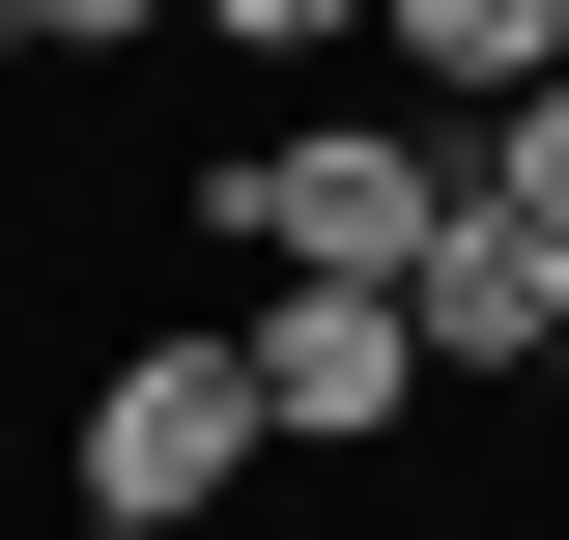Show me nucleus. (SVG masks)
Returning a JSON list of instances; mask_svg holds the SVG:
<instances>
[{"instance_id": "obj_7", "label": "nucleus", "mask_w": 569, "mask_h": 540, "mask_svg": "<svg viewBox=\"0 0 569 540\" xmlns=\"http://www.w3.org/2000/svg\"><path fill=\"white\" fill-rule=\"evenodd\" d=\"M200 29H257V58H313V29H370V0H200Z\"/></svg>"}, {"instance_id": "obj_4", "label": "nucleus", "mask_w": 569, "mask_h": 540, "mask_svg": "<svg viewBox=\"0 0 569 540\" xmlns=\"http://www.w3.org/2000/svg\"><path fill=\"white\" fill-rule=\"evenodd\" d=\"M257 399H284V456H370L427 399V313L399 284H257Z\"/></svg>"}, {"instance_id": "obj_6", "label": "nucleus", "mask_w": 569, "mask_h": 540, "mask_svg": "<svg viewBox=\"0 0 569 540\" xmlns=\"http://www.w3.org/2000/svg\"><path fill=\"white\" fill-rule=\"evenodd\" d=\"M485 171H512V200L569 228V86H512V114H485Z\"/></svg>"}, {"instance_id": "obj_5", "label": "nucleus", "mask_w": 569, "mask_h": 540, "mask_svg": "<svg viewBox=\"0 0 569 540\" xmlns=\"http://www.w3.org/2000/svg\"><path fill=\"white\" fill-rule=\"evenodd\" d=\"M399 29V86L427 114H512V86H569V0H370Z\"/></svg>"}, {"instance_id": "obj_9", "label": "nucleus", "mask_w": 569, "mask_h": 540, "mask_svg": "<svg viewBox=\"0 0 569 540\" xmlns=\"http://www.w3.org/2000/svg\"><path fill=\"white\" fill-rule=\"evenodd\" d=\"M58 540H200V512H86V483H58Z\"/></svg>"}, {"instance_id": "obj_11", "label": "nucleus", "mask_w": 569, "mask_h": 540, "mask_svg": "<svg viewBox=\"0 0 569 540\" xmlns=\"http://www.w3.org/2000/svg\"><path fill=\"white\" fill-rule=\"evenodd\" d=\"M512 540H569V512H512Z\"/></svg>"}, {"instance_id": "obj_3", "label": "nucleus", "mask_w": 569, "mask_h": 540, "mask_svg": "<svg viewBox=\"0 0 569 540\" xmlns=\"http://www.w3.org/2000/svg\"><path fill=\"white\" fill-rule=\"evenodd\" d=\"M456 142H485V114H456ZM399 313H427V370H541V341H569V228L512 200V171H456V228H427Z\"/></svg>"}, {"instance_id": "obj_1", "label": "nucleus", "mask_w": 569, "mask_h": 540, "mask_svg": "<svg viewBox=\"0 0 569 540\" xmlns=\"http://www.w3.org/2000/svg\"><path fill=\"white\" fill-rule=\"evenodd\" d=\"M456 171H485L456 114H313V142H257V171H200V228H228V257H284V284H427Z\"/></svg>"}, {"instance_id": "obj_2", "label": "nucleus", "mask_w": 569, "mask_h": 540, "mask_svg": "<svg viewBox=\"0 0 569 540\" xmlns=\"http://www.w3.org/2000/svg\"><path fill=\"white\" fill-rule=\"evenodd\" d=\"M257 456H284V399H257V313H200V341H114V370H86V512H228Z\"/></svg>"}, {"instance_id": "obj_10", "label": "nucleus", "mask_w": 569, "mask_h": 540, "mask_svg": "<svg viewBox=\"0 0 569 540\" xmlns=\"http://www.w3.org/2000/svg\"><path fill=\"white\" fill-rule=\"evenodd\" d=\"M541 399H569V341H541Z\"/></svg>"}, {"instance_id": "obj_8", "label": "nucleus", "mask_w": 569, "mask_h": 540, "mask_svg": "<svg viewBox=\"0 0 569 540\" xmlns=\"http://www.w3.org/2000/svg\"><path fill=\"white\" fill-rule=\"evenodd\" d=\"M29 29H58V58H114V29H171V0H29Z\"/></svg>"}]
</instances>
